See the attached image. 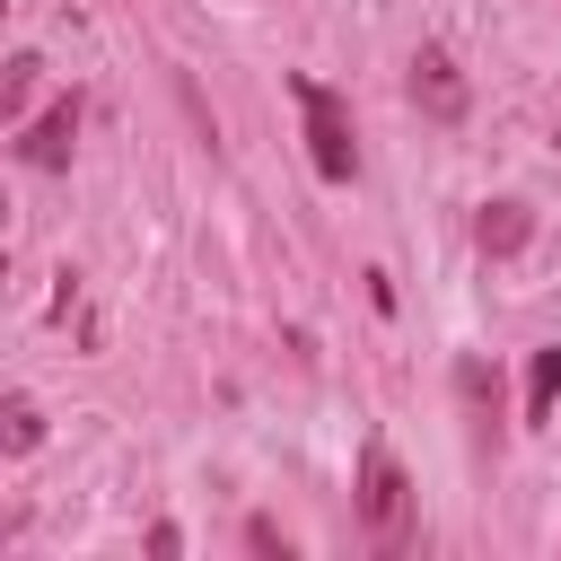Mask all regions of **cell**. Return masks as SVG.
I'll return each mask as SVG.
<instances>
[{
  "instance_id": "cell-1",
  "label": "cell",
  "mask_w": 561,
  "mask_h": 561,
  "mask_svg": "<svg viewBox=\"0 0 561 561\" xmlns=\"http://www.w3.org/2000/svg\"><path fill=\"white\" fill-rule=\"evenodd\" d=\"M359 526H368V552L377 561H403L412 535H421V491H412V473L386 447L359 456Z\"/></svg>"
},
{
  "instance_id": "cell-2",
  "label": "cell",
  "mask_w": 561,
  "mask_h": 561,
  "mask_svg": "<svg viewBox=\"0 0 561 561\" xmlns=\"http://www.w3.org/2000/svg\"><path fill=\"white\" fill-rule=\"evenodd\" d=\"M289 96H298V114H307V158H316V175H324V184H351V175H359V140H351L342 96H333L324 79H289Z\"/></svg>"
},
{
  "instance_id": "cell-3",
  "label": "cell",
  "mask_w": 561,
  "mask_h": 561,
  "mask_svg": "<svg viewBox=\"0 0 561 561\" xmlns=\"http://www.w3.org/2000/svg\"><path fill=\"white\" fill-rule=\"evenodd\" d=\"M70 140H79V96H53V105L18 131V158H26L35 175H61V167H70Z\"/></svg>"
},
{
  "instance_id": "cell-4",
  "label": "cell",
  "mask_w": 561,
  "mask_h": 561,
  "mask_svg": "<svg viewBox=\"0 0 561 561\" xmlns=\"http://www.w3.org/2000/svg\"><path fill=\"white\" fill-rule=\"evenodd\" d=\"M412 105H421L430 123H465V70H456L438 44L412 53Z\"/></svg>"
},
{
  "instance_id": "cell-5",
  "label": "cell",
  "mask_w": 561,
  "mask_h": 561,
  "mask_svg": "<svg viewBox=\"0 0 561 561\" xmlns=\"http://www.w3.org/2000/svg\"><path fill=\"white\" fill-rule=\"evenodd\" d=\"M456 403L473 421V447H500V386H491L482 359H456Z\"/></svg>"
},
{
  "instance_id": "cell-6",
  "label": "cell",
  "mask_w": 561,
  "mask_h": 561,
  "mask_svg": "<svg viewBox=\"0 0 561 561\" xmlns=\"http://www.w3.org/2000/svg\"><path fill=\"white\" fill-rule=\"evenodd\" d=\"M526 237H535V210H526V202H491V210L473 219V245H482V254H517Z\"/></svg>"
},
{
  "instance_id": "cell-7",
  "label": "cell",
  "mask_w": 561,
  "mask_h": 561,
  "mask_svg": "<svg viewBox=\"0 0 561 561\" xmlns=\"http://www.w3.org/2000/svg\"><path fill=\"white\" fill-rule=\"evenodd\" d=\"M552 403H561V342L526 359V421H552Z\"/></svg>"
},
{
  "instance_id": "cell-8",
  "label": "cell",
  "mask_w": 561,
  "mask_h": 561,
  "mask_svg": "<svg viewBox=\"0 0 561 561\" xmlns=\"http://www.w3.org/2000/svg\"><path fill=\"white\" fill-rule=\"evenodd\" d=\"M0 447H9V456H26V447H44V412H35L26 394H9V412H0Z\"/></svg>"
},
{
  "instance_id": "cell-9",
  "label": "cell",
  "mask_w": 561,
  "mask_h": 561,
  "mask_svg": "<svg viewBox=\"0 0 561 561\" xmlns=\"http://www.w3.org/2000/svg\"><path fill=\"white\" fill-rule=\"evenodd\" d=\"M35 70H44V61H35V53H18V61H9V114H18V105H26V96H35Z\"/></svg>"
},
{
  "instance_id": "cell-10",
  "label": "cell",
  "mask_w": 561,
  "mask_h": 561,
  "mask_svg": "<svg viewBox=\"0 0 561 561\" xmlns=\"http://www.w3.org/2000/svg\"><path fill=\"white\" fill-rule=\"evenodd\" d=\"M245 543H254V552H272V561H289V535H280L272 517H245Z\"/></svg>"
}]
</instances>
